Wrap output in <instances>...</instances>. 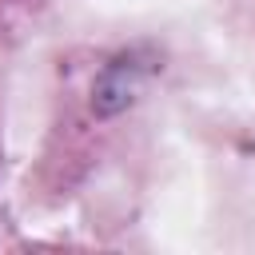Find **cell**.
I'll return each mask as SVG.
<instances>
[{"mask_svg":"<svg viewBox=\"0 0 255 255\" xmlns=\"http://www.w3.org/2000/svg\"><path fill=\"white\" fill-rule=\"evenodd\" d=\"M143 72H147V64H139L135 56H116V60L104 68V76L96 80V88H92V108H96L100 116L124 112V108L135 100V88H139Z\"/></svg>","mask_w":255,"mask_h":255,"instance_id":"1","label":"cell"}]
</instances>
